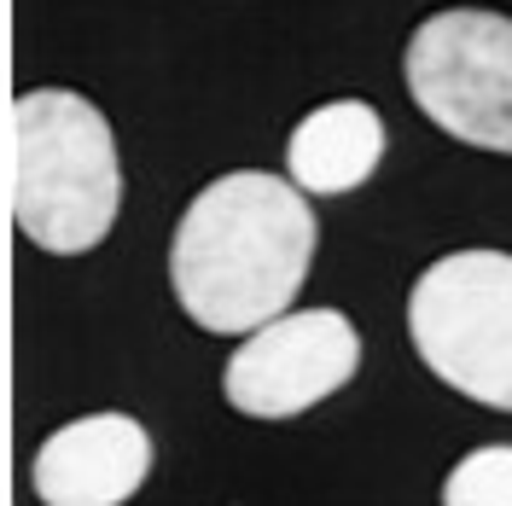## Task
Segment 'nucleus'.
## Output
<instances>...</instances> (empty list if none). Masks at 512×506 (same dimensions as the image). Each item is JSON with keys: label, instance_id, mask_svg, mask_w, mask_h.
<instances>
[{"label": "nucleus", "instance_id": "0eeeda50", "mask_svg": "<svg viewBox=\"0 0 512 506\" xmlns=\"http://www.w3.org/2000/svg\"><path fill=\"white\" fill-rule=\"evenodd\" d=\"M384 158V123L367 99H332L315 105L303 123L291 128L286 163L291 187L309 198H332V192H355Z\"/></svg>", "mask_w": 512, "mask_h": 506}, {"label": "nucleus", "instance_id": "f257e3e1", "mask_svg": "<svg viewBox=\"0 0 512 506\" xmlns=\"http://www.w3.org/2000/svg\"><path fill=\"white\" fill-rule=\"evenodd\" d=\"M315 233L309 192L262 169H233L187 204L169 245V285L192 326L222 338L256 332L303 291Z\"/></svg>", "mask_w": 512, "mask_h": 506}, {"label": "nucleus", "instance_id": "20e7f679", "mask_svg": "<svg viewBox=\"0 0 512 506\" xmlns=\"http://www.w3.org/2000/svg\"><path fill=\"white\" fill-rule=\"evenodd\" d=\"M402 76L448 140L512 158V18L483 6L425 18L402 53Z\"/></svg>", "mask_w": 512, "mask_h": 506}, {"label": "nucleus", "instance_id": "6e6552de", "mask_svg": "<svg viewBox=\"0 0 512 506\" xmlns=\"http://www.w3.org/2000/svg\"><path fill=\"white\" fill-rule=\"evenodd\" d=\"M443 506H512V443L472 448L443 477Z\"/></svg>", "mask_w": 512, "mask_h": 506}, {"label": "nucleus", "instance_id": "39448f33", "mask_svg": "<svg viewBox=\"0 0 512 506\" xmlns=\"http://www.w3.org/2000/svg\"><path fill=\"white\" fill-rule=\"evenodd\" d=\"M361 367V338L338 309L274 315L268 326L245 332V344L227 361V402L251 419H297L315 402L338 396Z\"/></svg>", "mask_w": 512, "mask_h": 506}, {"label": "nucleus", "instance_id": "423d86ee", "mask_svg": "<svg viewBox=\"0 0 512 506\" xmlns=\"http://www.w3.org/2000/svg\"><path fill=\"white\" fill-rule=\"evenodd\" d=\"M152 477V437L128 413H88L53 431L30 466L41 506H123Z\"/></svg>", "mask_w": 512, "mask_h": 506}, {"label": "nucleus", "instance_id": "f03ea898", "mask_svg": "<svg viewBox=\"0 0 512 506\" xmlns=\"http://www.w3.org/2000/svg\"><path fill=\"white\" fill-rule=\"evenodd\" d=\"M18 175L12 216L18 233L53 256H82L117 227L123 163L111 123L70 88H35L12 105Z\"/></svg>", "mask_w": 512, "mask_h": 506}, {"label": "nucleus", "instance_id": "7ed1b4c3", "mask_svg": "<svg viewBox=\"0 0 512 506\" xmlns=\"http://www.w3.org/2000/svg\"><path fill=\"white\" fill-rule=\"evenodd\" d=\"M408 332L419 361L460 396L512 413V256L454 251L414 280Z\"/></svg>", "mask_w": 512, "mask_h": 506}]
</instances>
